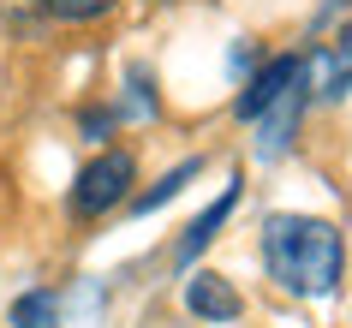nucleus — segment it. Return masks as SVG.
<instances>
[{"label":"nucleus","instance_id":"obj_1","mask_svg":"<svg viewBox=\"0 0 352 328\" xmlns=\"http://www.w3.org/2000/svg\"><path fill=\"white\" fill-rule=\"evenodd\" d=\"M263 269L275 274V287L293 298H329L346 274V245L340 227L322 215H269L263 221Z\"/></svg>","mask_w":352,"mask_h":328},{"label":"nucleus","instance_id":"obj_2","mask_svg":"<svg viewBox=\"0 0 352 328\" xmlns=\"http://www.w3.org/2000/svg\"><path fill=\"white\" fill-rule=\"evenodd\" d=\"M131 185H138V162H131V149H102V155L78 173V185H72V215L78 221L108 215V209H120V203L131 197Z\"/></svg>","mask_w":352,"mask_h":328},{"label":"nucleus","instance_id":"obj_3","mask_svg":"<svg viewBox=\"0 0 352 328\" xmlns=\"http://www.w3.org/2000/svg\"><path fill=\"white\" fill-rule=\"evenodd\" d=\"M298 113H305V66H298V78L251 120V126H257V155L263 162H280V155H287V144H293V131H298Z\"/></svg>","mask_w":352,"mask_h":328},{"label":"nucleus","instance_id":"obj_4","mask_svg":"<svg viewBox=\"0 0 352 328\" xmlns=\"http://www.w3.org/2000/svg\"><path fill=\"white\" fill-rule=\"evenodd\" d=\"M186 310L191 316H204V322H233L245 310V298L233 292V281L227 274H209V269H197L186 281Z\"/></svg>","mask_w":352,"mask_h":328},{"label":"nucleus","instance_id":"obj_5","mask_svg":"<svg viewBox=\"0 0 352 328\" xmlns=\"http://www.w3.org/2000/svg\"><path fill=\"white\" fill-rule=\"evenodd\" d=\"M293 78H298V60H293V54L269 60V66H263V72H257V78H251V84L239 90V102H233V113H239V120H257V113L269 108V102H275V96L287 90Z\"/></svg>","mask_w":352,"mask_h":328},{"label":"nucleus","instance_id":"obj_6","mask_svg":"<svg viewBox=\"0 0 352 328\" xmlns=\"http://www.w3.org/2000/svg\"><path fill=\"white\" fill-rule=\"evenodd\" d=\"M233 203H239V185H227L221 197H215L204 215H197L186 233H179V245H173V263H179V269H191V263H197V251H209V239H215V227L233 215Z\"/></svg>","mask_w":352,"mask_h":328},{"label":"nucleus","instance_id":"obj_7","mask_svg":"<svg viewBox=\"0 0 352 328\" xmlns=\"http://www.w3.org/2000/svg\"><path fill=\"white\" fill-rule=\"evenodd\" d=\"M298 66H305V90H316L322 102H340L352 90V54H340V48H316Z\"/></svg>","mask_w":352,"mask_h":328},{"label":"nucleus","instance_id":"obj_8","mask_svg":"<svg viewBox=\"0 0 352 328\" xmlns=\"http://www.w3.org/2000/svg\"><path fill=\"white\" fill-rule=\"evenodd\" d=\"M197 173H204V155H197V162H179V167H173V173H167L162 185H155V191H144V197L131 203V209H138V215H149V209H162V203H173V197H179V191H186L191 179H197Z\"/></svg>","mask_w":352,"mask_h":328},{"label":"nucleus","instance_id":"obj_9","mask_svg":"<svg viewBox=\"0 0 352 328\" xmlns=\"http://www.w3.org/2000/svg\"><path fill=\"white\" fill-rule=\"evenodd\" d=\"M12 328H60V298L54 292H24L12 305Z\"/></svg>","mask_w":352,"mask_h":328},{"label":"nucleus","instance_id":"obj_10","mask_svg":"<svg viewBox=\"0 0 352 328\" xmlns=\"http://www.w3.org/2000/svg\"><path fill=\"white\" fill-rule=\"evenodd\" d=\"M54 19H72V24H90L102 19V12H113V0H42Z\"/></svg>","mask_w":352,"mask_h":328},{"label":"nucleus","instance_id":"obj_11","mask_svg":"<svg viewBox=\"0 0 352 328\" xmlns=\"http://www.w3.org/2000/svg\"><path fill=\"white\" fill-rule=\"evenodd\" d=\"M340 54H352V24H340V42H334Z\"/></svg>","mask_w":352,"mask_h":328}]
</instances>
